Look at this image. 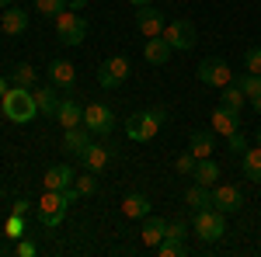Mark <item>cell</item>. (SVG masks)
Masks as SVG:
<instances>
[{
  "label": "cell",
  "mask_w": 261,
  "mask_h": 257,
  "mask_svg": "<svg viewBox=\"0 0 261 257\" xmlns=\"http://www.w3.org/2000/svg\"><path fill=\"white\" fill-rule=\"evenodd\" d=\"M129 60L125 56H112V60H105L98 66V83L105 87V91H115V87H122V80H129Z\"/></svg>",
  "instance_id": "obj_7"
},
{
  "label": "cell",
  "mask_w": 261,
  "mask_h": 257,
  "mask_svg": "<svg viewBox=\"0 0 261 257\" xmlns=\"http://www.w3.org/2000/svg\"><path fill=\"white\" fill-rule=\"evenodd\" d=\"M220 104L241 115V111H244V104H247V94H244V91L237 87V83H226V87L220 91Z\"/></svg>",
  "instance_id": "obj_26"
},
{
  "label": "cell",
  "mask_w": 261,
  "mask_h": 257,
  "mask_svg": "<svg viewBox=\"0 0 261 257\" xmlns=\"http://www.w3.org/2000/svg\"><path fill=\"white\" fill-rule=\"evenodd\" d=\"M209 129H213L216 136H233V132H241V115L220 104V108L209 115Z\"/></svg>",
  "instance_id": "obj_13"
},
{
  "label": "cell",
  "mask_w": 261,
  "mask_h": 257,
  "mask_svg": "<svg viewBox=\"0 0 261 257\" xmlns=\"http://www.w3.org/2000/svg\"><path fill=\"white\" fill-rule=\"evenodd\" d=\"M73 184H77V191H81V195H94V191H98V178H94V170L77 174V181H73Z\"/></svg>",
  "instance_id": "obj_34"
},
{
  "label": "cell",
  "mask_w": 261,
  "mask_h": 257,
  "mask_svg": "<svg viewBox=\"0 0 261 257\" xmlns=\"http://www.w3.org/2000/svg\"><path fill=\"white\" fill-rule=\"evenodd\" d=\"M153 250H157V257H181L185 254V243L181 240H161Z\"/></svg>",
  "instance_id": "obj_32"
},
{
  "label": "cell",
  "mask_w": 261,
  "mask_h": 257,
  "mask_svg": "<svg viewBox=\"0 0 261 257\" xmlns=\"http://www.w3.org/2000/svg\"><path fill=\"white\" fill-rule=\"evenodd\" d=\"M11 4H14V0H0V11H7V7H11Z\"/></svg>",
  "instance_id": "obj_45"
},
{
  "label": "cell",
  "mask_w": 261,
  "mask_h": 257,
  "mask_svg": "<svg viewBox=\"0 0 261 257\" xmlns=\"http://www.w3.org/2000/svg\"><path fill=\"white\" fill-rule=\"evenodd\" d=\"M244 73H261V45H251L244 52Z\"/></svg>",
  "instance_id": "obj_33"
},
{
  "label": "cell",
  "mask_w": 261,
  "mask_h": 257,
  "mask_svg": "<svg viewBox=\"0 0 261 257\" xmlns=\"http://www.w3.org/2000/svg\"><path fill=\"white\" fill-rule=\"evenodd\" d=\"M56 122H60L63 129H73V125H84V108L77 104L73 98H63L60 111H56Z\"/></svg>",
  "instance_id": "obj_21"
},
{
  "label": "cell",
  "mask_w": 261,
  "mask_h": 257,
  "mask_svg": "<svg viewBox=\"0 0 261 257\" xmlns=\"http://www.w3.org/2000/svg\"><path fill=\"white\" fill-rule=\"evenodd\" d=\"M18 257H35V243L21 237V240H18Z\"/></svg>",
  "instance_id": "obj_38"
},
{
  "label": "cell",
  "mask_w": 261,
  "mask_h": 257,
  "mask_svg": "<svg viewBox=\"0 0 261 257\" xmlns=\"http://www.w3.org/2000/svg\"><path fill=\"white\" fill-rule=\"evenodd\" d=\"M70 4L66 0H35V11H39L42 18H56L60 11H66Z\"/></svg>",
  "instance_id": "obj_30"
},
{
  "label": "cell",
  "mask_w": 261,
  "mask_h": 257,
  "mask_svg": "<svg viewBox=\"0 0 261 257\" xmlns=\"http://www.w3.org/2000/svg\"><path fill=\"white\" fill-rule=\"evenodd\" d=\"M188 153H192L195 160L213 157V132H192V139H188Z\"/></svg>",
  "instance_id": "obj_27"
},
{
  "label": "cell",
  "mask_w": 261,
  "mask_h": 257,
  "mask_svg": "<svg viewBox=\"0 0 261 257\" xmlns=\"http://www.w3.org/2000/svg\"><path fill=\"white\" fill-rule=\"evenodd\" d=\"M0 108H4V119L14 122V125H28V122L39 115V101H35V91L32 87H11L4 98H0Z\"/></svg>",
  "instance_id": "obj_1"
},
{
  "label": "cell",
  "mask_w": 261,
  "mask_h": 257,
  "mask_svg": "<svg viewBox=\"0 0 261 257\" xmlns=\"http://www.w3.org/2000/svg\"><path fill=\"white\" fill-rule=\"evenodd\" d=\"M164 39L171 49L188 52V49H195V24L192 21H171V24H164Z\"/></svg>",
  "instance_id": "obj_9"
},
{
  "label": "cell",
  "mask_w": 261,
  "mask_h": 257,
  "mask_svg": "<svg viewBox=\"0 0 261 257\" xmlns=\"http://www.w3.org/2000/svg\"><path fill=\"white\" fill-rule=\"evenodd\" d=\"M63 198H66V205H73L77 198H84L81 191H77V184H70V188H63Z\"/></svg>",
  "instance_id": "obj_40"
},
{
  "label": "cell",
  "mask_w": 261,
  "mask_h": 257,
  "mask_svg": "<svg viewBox=\"0 0 261 257\" xmlns=\"http://www.w3.org/2000/svg\"><path fill=\"white\" fill-rule=\"evenodd\" d=\"M73 181H77V170H73V167H66V163H56V167H49V170H45L42 188H45V191H63V188H70Z\"/></svg>",
  "instance_id": "obj_14"
},
{
  "label": "cell",
  "mask_w": 261,
  "mask_h": 257,
  "mask_svg": "<svg viewBox=\"0 0 261 257\" xmlns=\"http://www.w3.org/2000/svg\"><path fill=\"white\" fill-rule=\"evenodd\" d=\"M241 170H244V178H247V181L261 184V146L244 150V153H241Z\"/></svg>",
  "instance_id": "obj_23"
},
{
  "label": "cell",
  "mask_w": 261,
  "mask_h": 257,
  "mask_svg": "<svg viewBox=\"0 0 261 257\" xmlns=\"http://www.w3.org/2000/svg\"><path fill=\"white\" fill-rule=\"evenodd\" d=\"M192 181H195V184H205V188H213V184L220 181V163H216L213 157L199 160V163H195V174H192Z\"/></svg>",
  "instance_id": "obj_22"
},
{
  "label": "cell",
  "mask_w": 261,
  "mask_h": 257,
  "mask_svg": "<svg viewBox=\"0 0 261 257\" xmlns=\"http://www.w3.org/2000/svg\"><path fill=\"white\" fill-rule=\"evenodd\" d=\"M195 77H199L205 87H220L223 91L226 83H233V66L226 60H220V56H216V60H202L199 70H195Z\"/></svg>",
  "instance_id": "obj_6"
},
{
  "label": "cell",
  "mask_w": 261,
  "mask_h": 257,
  "mask_svg": "<svg viewBox=\"0 0 261 257\" xmlns=\"http://www.w3.org/2000/svg\"><path fill=\"white\" fill-rule=\"evenodd\" d=\"M112 157H115V146H108V142H91V150L84 153V167L94 170V174H101V170L112 163Z\"/></svg>",
  "instance_id": "obj_15"
},
{
  "label": "cell",
  "mask_w": 261,
  "mask_h": 257,
  "mask_svg": "<svg viewBox=\"0 0 261 257\" xmlns=\"http://www.w3.org/2000/svg\"><path fill=\"white\" fill-rule=\"evenodd\" d=\"M164 233H167V222L157 219V216H146V222H143V230H140V240L146 247H157L164 240Z\"/></svg>",
  "instance_id": "obj_24"
},
{
  "label": "cell",
  "mask_w": 261,
  "mask_h": 257,
  "mask_svg": "<svg viewBox=\"0 0 261 257\" xmlns=\"http://www.w3.org/2000/svg\"><path fill=\"white\" fill-rule=\"evenodd\" d=\"M49 80L56 83V87H63V91H70L73 83H77V66L66 60H53L49 63Z\"/></svg>",
  "instance_id": "obj_17"
},
{
  "label": "cell",
  "mask_w": 261,
  "mask_h": 257,
  "mask_svg": "<svg viewBox=\"0 0 261 257\" xmlns=\"http://www.w3.org/2000/svg\"><path fill=\"white\" fill-rule=\"evenodd\" d=\"M185 205L195 209V212H199V209H209V205H213V188H205V184H192V188L185 191Z\"/></svg>",
  "instance_id": "obj_25"
},
{
  "label": "cell",
  "mask_w": 261,
  "mask_h": 257,
  "mask_svg": "<svg viewBox=\"0 0 261 257\" xmlns=\"http://www.w3.org/2000/svg\"><path fill=\"white\" fill-rule=\"evenodd\" d=\"M4 237L7 240H21L24 237V216H14V212H11V219L4 222Z\"/></svg>",
  "instance_id": "obj_31"
},
{
  "label": "cell",
  "mask_w": 261,
  "mask_h": 257,
  "mask_svg": "<svg viewBox=\"0 0 261 257\" xmlns=\"http://www.w3.org/2000/svg\"><path fill=\"white\" fill-rule=\"evenodd\" d=\"M125 4H129V7H136V11H140V7H150V4H153V0H125Z\"/></svg>",
  "instance_id": "obj_41"
},
{
  "label": "cell",
  "mask_w": 261,
  "mask_h": 257,
  "mask_svg": "<svg viewBox=\"0 0 261 257\" xmlns=\"http://www.w3.org/2000/svg\"><path fill=\"white\" fill-rule=\"evenodd\" d=\"M226 146H230V153H244V150H247V139H244V132L226 136Z\"/></svg>",
  "instance_id": "obj_37"
},
{
  "label": "cell",
  "mask_w": 261,
  "mask_h": 257,
  "mask_svg": "<svg viewBox=\"0 0 261 257\" xmlns=\"http://www.w3.org/2000/svg\"><path fill=\"white\" fill-rule=\"evenodd\" d=\"M244 205V191L237 184H213V209H220V212H237Z\"/></svg>",
  "instance_id": "obj_10"
},
{
  "label": "cell",
  "mask_w": 261,
  "mask_h": 257,
  "mask_svg": "<svg viewBox=\"0 0 261 257\" xmlns=\"http://www.w3.org/2000/svg\"><path fill=\"white\" fill-rule=\"evenodd\" d=\"M11 80H14L18 87H32V83L39 80V73H35V66H32V63H14V70H11Z\"/></svg>",
  "instance_id": "obj_28"
},
{
  "label": "cell",
  "mask_w": 261,
  "mask_h": 257,
  "mask_svg": "<svg viewBox=\"0 0 261 257\" xmlns=\"http://www.w3.org/2000/svg\"><path fill=\"white\" fill-rule=\"evenodd\" d=\"M84 125L91 129V136H108L115 129V111L108 104H87L84 108Z\"/></svg>",
  "instance_id": "obj_8"
},
{
  "label": "cell",
  "mask_w": 261,
  "mask_h": 257,
  "mask_svg": "<svg viewBox=\"0 0 261 257\" xmlns=\"http://www.w3.org/2000/svg\"><path fill=\"white\" fill-rule=\"evenodd\" d=\"M7 91H11V80H7V77H0V98H4Z\"/></svg>",
  "instance_id": "obj_43"
},
{
  "label": "cell",
  "mask_w": 261,
  "mask_h": 257,
  "mask_svg": "<svg viewBox=\"0 0 261 257\" xmlns=\"http://www.w3.org/2000/svg\"><path fill=\"white\" fill-rule=\"evenodd\" d=\"M56 35H60L63 45H81L87 39V18H84L81 11H73V7H66L56 14Z\"/></svg>",
  "instance_id": "obj_4"
},
{
  "label": "cell",
  "mask_w": 261,
  "mask_h": 257,
  "mask_svg": "<svg viewBox=\"0 0 261 257\" xmlns=\"http://www.w3.org/2000/svg\"><path fill=\"white\" fill-rule=\"evenodd\" d=\"M247 104H251V108H254V111H258V115H261V94H254V98L247 101Z\"/></svg>",
  "instance_id": "obj_42"
},
{
  "label": "cell",
  "mask_w": 261,
  "mask_h": 257,
  "mask_svg": "<svg viewBox=\"0 0 261 257\" xmlns=\"http://www.w3.org/2000/svg\"><path fill=\"white\" fill-rule=\"evenodd\" d=\"M195 163H199V160L192 157V153H181V157L174 160V167H178V174H185V178H192V174H195Z\"/></svg>",
  "instance_id": "obj_35"
},
{
  "label": "cell",
  "mask_w": 261,
  "mask_h": 257,
  "mask_svg": "<svg viewBox=\"0 0 261 257\" xmlns=\"http://www.w3.org/2000/svg\"><path fill=\"white\" fill-rule=\"evenodd\" d=\"M164 24H167V21H164V14L153 7V4L136 11V28H140L146 39H157V35H164Z\"/></svg>",
  "instance_id": "obj_12"
},
{
  "label": "cell",
  "mask_w": 261,
  "mask_h": 257,
  "mask_svg": "<svg viewBox=\"0 0 261 257\" xmlns=\"http://www.w3.org/2000/svg\"><path fill=\"white\" fill-rule=\"evenodd\" d=\"M122 216L125 219H146L150 216V198L143 191H133V195L122 198Z\"/></svg>",
  "instance_id": "obj_20"
},
{
  "label": "cell",
  "mask_w": 261,
  "mask_h": 257,
  "mask_svg": "<svg viewBox=\"0 0 261 257\" xmlns=\"http://www.w3.org/2000/svg\"><path fill=\"white\" fill-rule=\"evenodd\" d=\"M35 101H39V111H42V115H53V119H56V111H60V104H63V94H60V87H56V83H45V87L35 91Z\"/></svg>",
  "instance_id": "obj_18"
},
{
  "label": "cell",
  "mask_w": 261,
  "mask_h": 257,
  "mask_svg": "<svg viewBox=\"0 0 261 257\" xmlns=\"http://www.w3.org/2000/svg\"><path fill=\"white\" fill-rule=\"evenodd\" d=\"M66 198H63V191H45V195L39 198V205H35V212H39V222L42 226H49V230H56L63 222V216H66Z\"/></svg>",
  "instance_id": "obj_5"
},
{
  "label": "cell",
  "mask_w": 261,
  "mask_h": 257,
  "mask_svg": "<svg viewBox=\"0 0 261 257\" xmlns=\"http://www.w3.org/2000/svg\"><path fill=\"white\" fill-rule=\"evenodd\" d=\"M171 45H167V39L164 35H157V39H146V45H143V60L150 63V66H167V60H171Z\"/></svg>",
  "instance_id": "obj_16"
},
{
  "label": "cell",
  "mask_w": 261,
  "mask_h": 257,
  "mask_svg": "<svg viewBox=\"0 0 261 257\" xmlns=\"http://www.w3.org/2000/svg\"><path fill=\"white\" fill-rule=\"evenodd\" d=\"M32 209H35V205H32V202H24V198H18V202L11 205V212H14V216H28Z\"/></svg>",
  "instance_id": "obj_39"
},
{
  "label": "cell",
  "mask_w": 261,
  "mask_h": 257,
  "mask_svg": "<svg viewBox=\"0 0 261 257\" xmlns=\"http://www.w3.org/2000/svg\"><path fill=\"white\" fill-rule=\"evenodd\" d=\"M0 28L7 32V35H21V32H28V11H21V7H7L4 14H0Z\"/></svg>",
  "instance_id": "obj_19"
},
{
  "label": "cell",
  "mask_w": 261,
  "mask_h": 257,
  "mask_svg": "<svg viewBox=\"0 0 261 257\" xmlns=\"http://www.w3.org/2000/svg\"><path fill=\"white\" fill-rule=\"evenodd\" d=\"M258 146H261V125H258Z\"/></svg>",
  "instance_id": "obj_46"
},
{
  "label": "cell",
  "mask_w": 261,
  "mask_h": 257,
  "mask_svg": "<svg viewBox=\"0 0 261 257\" xmlns=\"http://www.w3.org/2000/svg\"><path fill=\"white\" fill-rule=\"evenodd\" d=\"M233 83H237L244 94H247V101L254 98V94H261V73H241V77L233 80Z\"/></svg>",
  "instance_id": "obj_29"
},
{
  "label": "cell",
  "mask_w": 261,
  "mask_h": 257,
  "mask_svg": "<svg viewBox=\"0 0 261 257\" xmlns=\"http://www.w3.org/2000/svg\"><path fill=\"white\" fill-rule=\"evenodd\" d=\"M192 226H195V237L202 240V243H220L223 237H226V212H220V209H199L195 212V219H192Z\"/></svg>",
  "instance_id": "obj_3"
},
{
  "label": "cell",
  "mask_w": 261,
  "mask_h": 257,
  "mask_svg": "<svg viewBox=\"0 0 261 257\" xmlns=\"http://www.w3.org/2000/svg\"><path fill=\"white\" fill-rule=\"evenodd\" d=\"M164 108H153V111H136V115H129L125 119V136L133 139V142H150V139L161 132L164 125Z\"/></svg>",
  "instance_id": "obj_2"
},
{
  "label": "cell",
  "mask_w": 261,
  "mask_h": 257,
  "mask_svg": "<svg viewBox=\"0 0 261 257\" xmlns=\"http://www.w3.org/2000/svg\"><path fill=\"white\" fill-rule=\"evenodd\" d=\"M66 4H70L73 11H84V7H87V0H66Z\"/></svg>",
  "instance_id": "obj_44"
},
{
  "label": "cell",
  "mask_w": 261,
  "mask_h": 257,
  "mask_svg": "<svg viewBox=\"0 0 261 257\" xmlns=\"http://www.w3.org/2000/svg\"><path fill=\"white\" fill-rule=\"evenodd\" d=\"M185 222L181 219H174V222H167V233H164V240H185Z\"/></svg>",
  "instance_id": "obj_36"
},
{
  "label": "cell",
  "mask_w": 261,
  "mask_h": 257,
  "mask_svg": "<svg viewBox=\"0 0 261 257\" xmlns=\"http://www.w3.org/2000/svg\"><path fill=\"white\" fill-rule=\"evenodd\" d=\"M63 150H66V153H73L77 160H84V153L91 150V129H87V125L63 129Z\"/></svg>",
  "instance_id": "obj_11"
}]
</instances>
